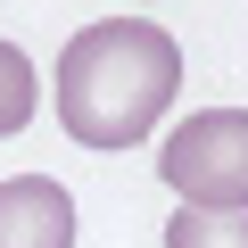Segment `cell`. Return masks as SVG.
Returning <instances> with one entry per match:
<instances>
[{
    "label": "cell",
    "mask_w": 248,
    "mask_h": 248,
    "mask_svg": "<svg viewBox=\"0 0 248 248\" xmlns=\"http://www.w3.org/2000/svg\"><path fill=\"white\" fill-rule=\"evenodd\" d=\"M182 91V50L149 17H99L58 50V124L83 149H133Z\"/></svg>",
    "instance_id": "obj_1"
},
{
    "label": "cell",
    "mask_w": 248,
    "mask_h": 248,
    "mask_svg": "<svg viewBox=\"0 0 248 248\" xmlns=\"http://www.w3.org/2000/svg\"><path fill=\"white\" fill-rule=\"evenodd\" d=\"M157 174L182 207H248V108H199L174 124Z\"/></svg>",
    "instance_id": "obj_2"
},
{
    "label": "cell",
    "mask_w": 248,
    "mask_h": 248,
    "mask_svg": "<svg viewBox=\"0 0 248 248\" xmlns=\"http://www.w3.org/2000/svg\"><path fill=\"white\" fill-rule=\"evenodd\" d=\"M0 248H75V199L50 174L0 182Z\"/></svg>",
    "instance_id": "obj_3"
},
{
    "label": "cell",
    "mask_w": 248,
    "mask_h": 248,
    "mask_svg": "<svg viewBox=\"0 0 248 248\" xmlns=\"http://www.w3.org/2000/svg\"><path fill=\"white\" fill-rule=\"evenodd\" d=\"M166 248H248V207H174Z\"/></svg>",
    "instance_id": "obj_4"
},
{
    "label": "cell",
    "mask_w": 248,
    "mask_h": 248,
    "mask_svg": "<svg viewBox=\"0 0 248 248\" xmlns=\"http://www.w3.org/2000/svg\"><path fill=\"white\" fill-rule=\"evenodd\" d=\"M33 99H42V83H33V58H25L17 42H0V141L33 124Z\"/></svg>",
    "instance_id": "obj_5"
}]
</instances>
